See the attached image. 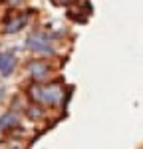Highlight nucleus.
<instances>
[{"mask_svg": "<svg viewBox=\"0 0 143 149\" xmlns=\"http://www.w3.org/2000/svg\"><path fill=\"white\" fill-rule=\"evenodd\" d=\"M26 48H28V50H34V52H40V54H54V48L50 46V44L38 40V38H34V36L26 40Z\"/></svg>", "mask_w": 143, "mask_h": 149, "instance_id": "obj_3", "label": "nucleus"}, {"mask_svg": "<svg viewBox=\"0 0 143 149\" xmlns=\"http://www.w3.org/2000/svg\"><path fill=\"white\" fill-rule=\"evenodd\" d=\"M16 70V56L12 50H6V52H0V74L4 78L12 76V72Z\"/></svg>", "mask_w": 143, "mask_h": 149, "instance_id": "obj_1", "label": "nucleus"}, {"mask_svg": "<svg viewBox=\"0 0 143 149\" xmlns=\"http://www.w3.org/2000/svg\"><path fill=\"white\" fill-rule=\"evenodd\" d=\"M34 93H36V100L42 102V103H56V102H60V95H62L56 86H50V88H38Z\"/></svg>", "mask_w": 143, "mask_h": 149, "instance_id": "obj_2", "label": "nucleus"}, {"mask_svg": "<svg viewBox=\"0 0 143 149\" xmlns=\"http://www.w3.org/2000/svg\"><path fill=\"white\" fill-rule=\"evenodd\" d=\"M24 24H26V16H16L14 20L6 22L4 30H6V34H14V32H18L20 28H24Z\"/></svg>", "mask_w": 143, "mask_h": 149, "instance_id": "obj_4", "label": "nucleus"}, {"mask_svg": "<svg viewBox=\"0 0 143 149\" xmlns=\"http://www.w3.org/2000/svg\"><path fill=\"white\" fill-rule=\"evenodd\" d=\"M2 93H4V92H2V90H0V97H2Z\"/></svg>", "mask_w": 143, "mask_h": 149, "instance_id": "obj_6", "label": "nucleus"}, {"mask_svg": "<svg viewBox=\"0 0 143 149\" xmlns=\"http://www.w3.org/2000/svg\"><path fill=\"white\" fill-rule=\"evenodd\" d=\"M16 123H18V117H16V115H12V113H4L2 117H0V131H2V129H6V127L16 125Z\"/></svg>", "mask_w": 143, "mask_h": 149, "instance_id": "obj_5", "label": "nucleus"}]
</instances>
